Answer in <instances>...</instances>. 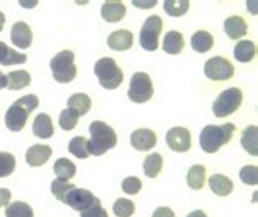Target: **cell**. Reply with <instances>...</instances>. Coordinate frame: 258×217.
Returning a JSON list of instances; mask_svg holds the SVG:
<instances>
[{
  "mask_svg": "<svg viewBox=\"0 0 258 217\" xmlns=\"http://www.w3.org/2000/svg\"><path fill=\"white\" fill-rule=\"evenodd\" d=\"M31 84V76L26 70H15L7 76V88L9 90H22Z\"/></svg>",
  "mask_w": 258,
  "mask_h": 217,
  "instance_id": "4316f807",
  "label": "cell"
},
{
  "mask_svg": "<svg viewBox=\"0 0 258 217\" xmlns=\"http://www.w3.org/2000/svg\"><path fill=\"white\" fill-rule=\"evenodd\" d=\"M134 44V36L129 30H116L108 36V46L113 51H127Z\"/></svg>",
  "mask_w": 258,
  "mask_h": 217,
  "instance_id": "2e32d148",
  "label": "cell"
},
{
  "mask_svg": "<svg viewBox=\"0 0 258 217\" xmlns=\"http://www.w3.org/2000/svg\"><path fill=\"white\" fill-rule=\"evenodd\" d=\"M12 199V193L7 188H0V207L9 206Z\"/></svg>",
  "mask_w": 258,
  "mask_h": 217,
  "instance_id": "ab89813d",
  "label": "cell"
},
{
  "mask_svg": "<svg viewBox=\"0 0 258 217\" xmlns=\"http://www.w3.org/2000/svg\"><path fill=\"white\" fill-rule=\"evenodd\" d=\"M101 18L108 23H116L121 22L126 15V5L118 0H110L101 5Z\"/></svg>",
  "mask_w": 258,
  "mask_h": 217,
  "instance_id": "9a60e30c",
  "label": "cell"
},
{
  "mask_svg": "<svg viewBox=\"0 0 258 217\" xmlns=\"http://www.w3.org/2000/svg\"><path fill=\"white\" fill-rule=\"evenodd\" d=\"M133 5L134 7H141V9H152V7H155V2H154V0H151V2H141V0H134Z\"/></svg>",
  "mask_w": 258,
  "mask_h": 217,
  "instance_id": "b9f144b4",
  "label": "cell"
},
{
  "mask_svg": "<svg viewBox=\"0 0 258 217\" xmlns=\"http://www.w3.org/2000/svg\"><path fill=\"white\" fill-rule=\"evenodd\" d=\"M162 165H164V159L160 154H151L147 155L144 164H142V170H144L147 178H157L162 172Z\"/></svg>",
  "mask_w": 258,
  "mask_h": 217,
  "instance_id": "484cf974",
  "label": "cell"
},
{
  "mask_svg": "<svg viewBox=\"0 0 258 217\" xmlns=\"http://www.w3.org/2000/svg\"><path fill=\"white\" fill-rule=\"evenodd\" d=\"M62 202L69 207H72L74 211H80V212H84L93 206H100V199L97 196H93L88 189L77 188V186H74L71 191L66 194Z\"/></svg>",
  "mask_w": 258,
  "mask_h": 217,
  "instance_id": "30bf717a",
  "label": "cell"
},
{
  "mask_svg": "<svg viewBox=\"0 0 258 217\" xmlns=\"http://www.w3.org/2000/svg\"><path fill=\"white\" fill-rule=\"evenodd\" d=\"M80 217H108V212H106V209H103L101 206H93L90 209H87V211H84L80 214Z\"/></svg>",
  "mask_w": 258,
  "mask_h": 217,
  "instance_id": "f35d334b",
  "label": "cell"
},
{
  "mask_svg": "<svg viewBox=\"0 0 258 217\" xmlns=\"http://www.w3.org/2000/svg\"><path fill=\"white\" fill-rule=\"evenodd\" d=\"M67 108L72 111H76L79 116H84L92 108V100L85 93H74L67 101Z\"/></svg>",
  "mask_w": 258,
  "mask_h": 217,
  "instance_id": "603a6c76",
  "label": "cell"
},
{
  "mask_svg": "<svg viewBox=\"0 0 258 217\" xmlns=\"http://www.w3.org/2000/svg\"><path fill=\"white\" fill-rule=\"evenodd\" d=\"M15 167H17V160L12 154L0 152V178L10 176L13 172H15Z\"/></svg>",
  "mask_w": 258,
  "mask_h": 217,
  "instance_id": "836d02e7",
  "label": "cell"
},
{
  "mask_svg": "<svg viewBox=\"0 0 258 217\" xmlns=\"http://www.w3.org/2000/svg\"><path fill=\"white\" fill-rule=\"evenodd\" d=\"M51 154H52V149L49 146L35 144L26 151L25 159H26V164L30 167H41L51 159Z\"/></svg>",
  "mask_w": 258,
  "mask_h": 217,
  "instance_id": "5bb4252c",
  "label": "cell"
},
{
  "mask_svg": "<svg viewBox=\"0 0 258 217\" xmlns=\"http://www.w3.org/2000/svg\"><path fill=\"white\" fill-rule=\"evenodd\" d=\"M162 28H164V22L159 15H151L146 20L139 33V43L142 49L151 52L159 49V38Z\"/></svg>",
  "mask_w": 258,
  "mask_h": 217,
  "instance_id": "52a82bcc",
  "label": "cell"
},
{
  "mask_svg": "<svg viewBox=\"0 0 258 217\" xmlns=\"http://www.w3.org/2000/svg\"><path fill=\"white\" fill-rule=\"evenodd\" d=\"M185 47V39L180 31L170 30L164 36V41H162V49L167 54H180Z\"/></svg>",
  "mask_w": 258,
  "mask_h": 217,
  "instance_id": "ffe728a7",
  "label": "cell"
},
{
  "mask_svg": "<svg viewBox=\"0 0 258 217\" xmlns=\"http://www.w3.org/2000/svg\"><path fill=\"white\" fill-rule=\"evenodd\" d=\"M186 217H208V215L205 214V211H201V209H196V211H191Z\"/></svg>",
  "mask_w": 258,
  "mask_h": 217,
  "instance_id": "7bdbcfd3",
  "label": "cell"
},
{
  "mask_svg": "<svg viewBox=\"0 0 258 217\" xmlns=\"http://www.w3.org/2000/svg\"><path fill=\"white\" fill-rule=\"evenodd\" d=\"M243 100V93L240 88L232 87L219 93V97L216 98L213 103V113L216 118H226L230 116L232 113H235L240 108Z\"/></svg>",
  "mask_w": 258,
  "mask_h": 217,
  "instance_id": "8992f818",
  "label": "cell"
},
{
  "mask_svg": "<svg viewBox=\"0 0 258 217\" xmlns=\"http://www.w3.org/2000/svg\"><path fill=\"white\" fill-rule=\"evenodd\" d=\"M234 65L229 59L216 56L206 60L205 64V76L209 80H214V82H222V80H229L234 77Z\"/></svg>",
  "mask_w": 258,
  "mask_h": 217,
  "instance_id": "9c48e42d",
  "label": "cell"
},
{
  "mask_svg": "<svg viewBox=\"0 0 258 217\" xmlns=\"http://www.w3.org/2000/svg\"><path fill=\"white\" fill-rule=\"evenodd\" d=\"M5 217H35V214H33L30 204H26L23 201H15L7 206Z\"/></svg>",
  "mask_w": 258,
  "mask_h": 217,
  "instance_id": "f546056e",
  "label": "cell"
},
{
  "mask_svg": "<svg viewBox=\"0 0 258 217\" xmlns=\"http://www.w3.org/2000/svg\"><path fill=\"white\" fill-rule=\"evenodd\" d=\"M76 186L74 183L71 181H66V180H60V178H56L52 183H51V193L56 196L59 201H64L66 194L71 191V189Z\"/></svg>",
  "mask_w": 258,
  "mask_h": 217,
  "instance_id": "d590c367",
  "label": "cell"
},
{
  "mask_svg": "<svg viewBox=\"0 0 258 217\" xmlns=\"http://www.w3.org/2000/svg\"><path fill=\"white\" fill-rule=\"evenodd\" d=\"M154 95V87L152 80L146 72H136L133 74L131 82H129V90L127 97L134 103H146L152 98Z\"/></svg>",
  "mask_w": 258,
  "mask_h": 217,
  "instance_id": "ba28073f",
  "label": "cell"
},
{
  "mask_svg": "<svg viewBox=\"0 0 258 217\" xmlns=\"http://www.w3.org/2000/svg\"><path fill=\"white\" fill-rule=\"evenodd\" d=\"M213 46H214V38L209 31L200 30L191 36V47L196 52L205 54L209 49H213Z\"/></svg>",
  "mask_w": 258,
  "mask_h": 217,
  "instance_id": "7402d4cb",
  "label": "cell"
},
{
  "mask_svg": "<svg viewBox=\"0 0 258 217\" xmlns=\"http://www.w3.org/2000/svg\"><path fill=\"white\" fill-rule=\"evenodd\" d=\"M121 188H123V191L126 194H138L142 188V183L138 176H127V178H124L123 183H121Z\"/></svg>",
  "mask_w": 258,
  "mask_h": 217,
  "instance_id": "74e56055",
  "label": "cell"
},
{
  "mask_svg": "<svg viewBox=\"0 0 258 217\" xmlns=\"http://www.w3.org/2000/svg\"><path fill=\"white\" fill-rule=\"evenodd\" d=\"M76 56L72 51H60L51 59V72L52 77L59 84H69L77 77V67L74 64Z\"/></svg>",
  "mask_w": 258,
  "mask_h": 217,
  "instance_id": "5b68a950",
  "label": "cell"
},
{
  "mask_svg": "<svg viewBox=\"0 0 258 217\" xmlns=\"http://www.w3.org/2000/svg\"><path fill=\"white\" fill-rule=\"evenodd\" d=\"M240 180L245 183V185H252L255 186L258 183V168L255 165H247L240 170Z\"/></svg>",
  "mask_w": 258,
  "mask_h": 217,
  "instance_id": "8d00e7d4",
  "label": "cell"
},
{
  "mask_svg": "<svg viewBox=\"0 0 258 217\" xmlns=\"http://www.w3.org/2000/svg\"><path fill=\"white\" fill-rule=\"evenodd\" d=\"M26 54L13 51L5 43L0 41V64L2 65H13V64H25Z\"/></svg>",
  "mask_w": 258,
  "mask_h": 217,
  "instance_id": "d4e9b609",
  "label": "cell"
},
{
  "mask_svg": "<svg viewBox=\"0 0 258 217\" xmlns=\"http://www.w3.org/2000/svg\"><path fill=\"white\" fill-rule=\"evenodd\" d=\"M247 23L245 20L239 15H232L229 17L226 22H224V31L230 39H240L247 35Z\"/></svg>",
  "mask_w": 258,
  "mask_h": 217,
  "instance_id": "e0dca14e",
  "label": "cell"
},
{
  "mask_svg": "<svg viewBox=\"0 0 258 217\" xmlns=\"http://www.w3.org/2000/svg\"><path fill=\"white\" fill-rule=\"evenodd\" d=\"M186 183L191 189H201L206 183V168L203 165H193L188 170Z\"/></svg>",
  "mask_w": 258,
  "mask_h": 217,
  "instance_id": "83f0119b",
  "label": "cell"
},
{
  "mask_svg": "<svg viewBox=\"0 0 258 217\" xmlns=\"http://www.w3.org/2000/svg\"><path fill=\"white\" fill-rule=\"evenodd\" d=\"M87 139L82 137V135H77V137H74L71 142H69V152L74 155V157L77 159H87L90 157V154H88V147H87Z\"/></svg>",
  "mask_w": 258,
  "mask_h": 217,
  "instance_id": "1f68e13d",
  "label": "cell"
},
{
  "mask_svg": "<svg viewBox=\"0 0 258 217\" xmlns=\"http://www.w3.org/2000/svg\"><path fill=\"white\" fill-rule=\"evenodd\" d=\"M209 188L217 196H229L234 191V183L229 176L222 173H216L211 175V178H209Z\"/></svg>",
  "mask_w": 258,
  "mask_h": 217,
  "instance_id": "ac0fdd59",
  "label": "cell"
},
{
  "mask_svg": "<svg viewBox=\"0 0 258 217\" xmlns=\"http://www.w3.org/2000/svg\"><path fill=\"white\" fill-rule=\"evenodd\" d=\"M234 132H235V126L232 123H226L221 126L208 124L203 127V131L200 134V146L206 154H214L222 146L229 144Z\"/></svg>",
  "mask_w": 258,
  "mask_h": 217,
  "instance_id": "3957f363",
  "label": "cell"
},
{
  "mask_svg": "<svg viewBox=\"0 0 258 217\" xmlns=\"http://www.w3.org/2000/svg\"><path fill=\"white\" fill-rule=\"evenodd\" d=\"M10 38H12V43L17 47L26 49V47H30L33 43V31L25 22H17L12 26Z\"/></svg>",
  "mask_w": 258,
  "mask_h": 217,
  "instance_id": "4fadbf2b",
  "label": "cell"
},
{
  "mask_svg": "<svg viewBox=\"0 0 258 217\" xmlns=\"http://www.w3.org/2000/svg\"><path fill=\"white\" fill-rule=\"evenodd\" d=\"M95 76H97L100 85L106 90H116L123 84L124 74L119 69L116 60L111 57H101L95 64Z\"/></svg>",
  "mask_w": 258,
  "mask_h": 217,
  "instance_id": "277c9868",
  "label": "cell"
},
{
  "mask_svg": "<svg viewBox=\"0 0 258 217\" xmlns=\"http://www.w3.org/2000/svg\"><path fill=\"white\" fill-rule=\"evenodd\" d=\"M54 173H56L57 178L60 180H66V181H69L71 178H74V175H76L77 172V168L76 165L72 164V162L69 159H57L56 162H54Z\"/></svg>",
  "mask_w": 258,
  "mask_h": 217,
  "instance_id": "f1b7e54d",
  "label": "cell"
},
{
  "mask_svg": "<svg viewBox=\"0 0 258 217\" xmlns=\"http://www.w3.org/2000/svg\"><path fill=\"white\" fill-rule=\"evenodd\" d=\"M33 134L39 139H49L54 135V126L46 113H39L33 121Z\"/></svg>",
  "mask_w": 258,
  "mask_h": 217,
  "instance_id": "d6986e66",
  "label": "cell"
},
{
  "mask_svg": "<svg viewBox=\"0 0 258 217\" xmlns=\"http://www.w3.org/2000/svg\"><path fill=\"white\" fill-rule=\"evenodd\" d=\"M88 129H90V140L87 142V147L90 155L100 157V155L106 154V151H110V149L116 146V132L103 121H92Z\"/></svg>",
  "mask_w": 258,
  "mask_h": 217,
  "instance_id": "7a4b0ae2",
  "label": "cell"
},
{
  "mask_svg": "<svg viewBox=\"0 0 258 217\" xmlns=\"http://www.w3.org/2000/svg\"><path fill=\"white\" fill-rule=\"evenodd\" d=\"M79 114L76 111L69 110V108H66V110L59 114V126L62 127L64 131H72L74 127L77 126L79 123Z\"/></svg>",
  "mask_w": 258,
  "mask_h": 217,
  "instance_id": "e575fe53",
  "label": "cell"
},
{
  "mask_svg": "<svg viewBox=\"0 0 258 217\" xmlns=\"http://www.w3.org/2000/svg\"><path fill=\"white\" fill-rule=\"evenodd\" d=\"M165 142L173 152H188L191 149V134L186 127H172L165 135Z\"/></svg>",
  "mask_w": 258,
  "mask_h": 217,
  "instance_id": "8fae6325",
  "label": "cell"
},
{
  "mask_svg": "<svg viewBox=\"0 0 258 217\" xmlns=\"http://www.w3.org/2000/svg\"><path fill=\"white\" fill-rule=\"evenodd\" d=\"M134 211H136V206L131 199L119 198L114 201V204H113V212L116 217H131Z\"/></svg>",
  "mask_w": 258,
  "mask_h": 217,
  "instance_id": "d6a6232c",
  "label": "cell"
},
{
  "mask_svg": "<svg viewBox=\"0 0 258 217\" xmlns=\"http://www.w3.org/2000/svg\"><path fill=\"white\" fill-rule=\"evenodd\" d=\"M4 26H5V15L2 12H0V31L4 30Z\"/></svg>",
  "mask_w": 258,
  "mask_h": 217,
  "instance_id": "f6af8a7d",
  "label": "cell"
},
{
  "mask_svg": "<svg viewBox=\"0 0 258 217\" xmlns=\"http://www.w3.org/2000/svg\"><path fill=\"white\" fill-rule=\"evenodd\" d=\"M164 10L170 17H181L189 10V2L188 0H165Z\"/></svg>",
  "mask_w": 258,
  "mask_h": 217,
  "instance_id": "4dcf8cb0",
  "label": "cell"
},
{
  "mask_svg": "<svg viewBox=\"0 0 258 217\" xmlns=\"http://www.w3.org/2000/svg\"><path fill=\"white\" fill-rule=\"evenodd\" d=\"M39 100L36 95H25L18 98L5 113V126L13 132H20L26 126L30 114L38 108Z\"/></svg>",
  "mask_w": 258,
  "mask_h": 217,
  "instance_id": "6da1fadb",
  "label": "cell"
},
{
  "mask_svg": "<svg viewBox=\"0 0 258 217\" xmlns=\"http://www.w3.org/2000/svg\"><path fill=\"white\" fill-rule=\"evenodd\" d=\"M157 144V134L151 129H138L131 134V146L136 151L147 152L152 151Z\"/></svg>",
  "mask_w": 258,
  "mask_h": 217,
  "instance_id": "7c38bea8",
  "label": "cell"
},
{
  "mask_svg": "<svg viewBox=\"0 0 258 217\" xmlns=\"http://www.w3.org/2000/svg\"><path fill=\"white\" fill-rule=\"evenodd\" d=\"M255 54H256V46L253 41H248V39H242L234 47V57L239 62H250V60H253Z\"/></svg>",
  "mask_w": 258,
  "mask_h": 217,
  "instance_id": "cb8c5ba5",
  "label": "cell"
},
{
  "mask_svg": "<svg viewBox=\"0 0 258 217\" xmlns=\"http://www.w3.org/2000/svg\"><path fill=\"white\" fill-rule=\"evenodd\" d=\"M240 144L243 147V151L248 152L250 155H253V157H256L258 155V129H256V126H248L242 131Z\"/></svg>",
  "mask_w": 258,
  "mask_h": 217,
  "instance_id": "44dd1931",
  "label": "cell"
},
{
  "mask_svg": "<svg viewBox=\"0 0 258 217\" xmlns=\"http://www.w3.org/2000/svg\"><path fill=\"white\" fill-rule=\"evenodd\" d=\"M152 217H176L175 212L172 211V209H168V207H159V209H155Z\"/></svg>",
  "mask_w": 258,
  "mask_h": 217,
  "instance_id": "60d3db41",
  "label": "cell"
},
{
  "mask_svg": "<svg viewBox=\"0 0 258 217\" xmlns=\"http://www.w3.org/2000/svg\"><path fill=\"white\" fill-rule=\"evenodd\" d=\"M2 88H7V76L0 72V90H2Z\"/></svg>",
  "mask_w": 258,
  "mask_h": 217,
  "instance_id": "ee69618b",
  "label": "cell"
}]
</instances>
